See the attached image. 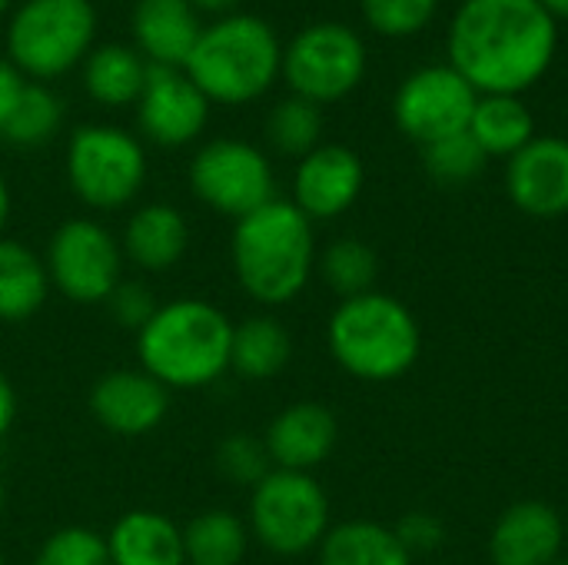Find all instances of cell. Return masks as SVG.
<instances>
[{"label": "cell", "instance_id": "39", "mask_svg": "<svg viewBox=\"0 0 568 565\" xmlns=\"http://www.w3.org/2000/svg\"><path fill=\"white\" fill-rule=\"evenodd\" d=\"M190 3H193L200 13H216V17H223V13H233L240 0H190Z\"/></svg>", "mask_w": 568, "mask_h": 565}, {"label": "cell", "instance_id": "8", "mask_svg": "<svg viewBox=\"0 0 568 565\" xmlns=\"http://www.w3.org/2000/svg\"><path fill=\"white\" fill-rule=\"evenodd\" d=\"M246 526L273 556H306L329 533V496L313 473L273 470L250 490Z\"/></svg>", "mask_w": 568, "mask_h": 565}, {"label": "cell", "instance_id": "29", "mask_svg": "<svg viewBox=\"0 0 568 565\" xmlns=\"http://www.w3.org/2000/svg\"><path fill=\"white\" fill-rule=\"evenodd\" d=\"M266 143L280 157L303 160L323 143V110L303 97H283L270 113H266Z\"/></svg>", "mask_w": 568, "mask_h": 565}, {"label": "cell", "instance_id": "7", "mask_svg": "<svg viewBox=\"0 0 568 565\" xmlns=\"http://www.w3.org/2000/svg\"><path fill=\"white\" fill-rule=\"evenodd\" d=\"M63 170L83 206L110 213L140 196L146 183V150L123 127L83 123L67 140Z\"/></svg>", "mask_w": 568, "mask_h": 565}, {"label": "cell", "instance_id": "4", "mask_svg": "<svg viewBox=\"0 0 568 565\" xmlns=\"http://www.w3.org/2000/svg\"><path fill=\"white\" fill-rule=\"evenodd\" d=\"M183 70L210 103L243 107L280 80L283 43L263 17L233 10L200 30Z\"/></svg>", "mask_w": 568, "mask_h": 565}, {"label": "cell", "instance_id": "17", "mask_svg": "<svg viewBox=\"0 0 568 565\" xmlns=\"http://www.w3.org/2000/svg\"><path fill=\"white\" fill-rule=\"evenodd\" d=\"M339 443V420L329 406L316 400H300L283 406L263 436L273 470L313 473L323 466Z\"/></svg>", "mask_w": 568, "mask_h": 565}, {"label": "cell", "instance_id": "30", "mask_svg": "<svg viewBox=\"0 0 568 565\" xmlns=\"http://www.w3.org/2000/svg\"><path fill=\"white\" fill-rule=\"evenodd\" d=\"M60 120H63V107H60L57 93L47 83L27 80L17 97L13 113L3 127V137L17 147H40L60 130Z\"/></svg>", "mask_w": 568, "mask_h": 565}, {"label": "cell", "instance_id": "18", "mask_svg": "<svg viewBox=\"0 0 568 565\" xmlns=\"http://www.w3.org/2000/svg\"><path fill=\"white\" fill-rule=\"evenodd\" d=\"M562 516L542 500L513 503L489 533L493 565H552L562 559Z\"/></svg>", "mask_w": 568, "mask_h": 565}, {"label": "cell", "instance_id": "11", "mask_svg": "<svg viewBox=\"0 0 568 565\" xmlns=\"http://www.w3.org/2000/svg\"><path fill=\"white\" fill-rule=\"evenodd\" d=\"M190 190L203 206L236 223L263 203L276 200V176L270 157L256 143L216 137L193 153Z\"/></svg>", "mask_w": 568, "mask_h": 565}, {"label": "cell", "instance_id": "22", "mask_svg": "<svg viewBox=\"0 0 568 565\" xmlns=\"http://www.w3.org/2000/svg\"><path fill=\"white\" fill-rule=\"evenodd\" d=\"M293 360V336L290 330L270 316L256 313L243 323H233V346H230V373L246 383L276 380Z\"/></svg>", "mask_w": 568, "mask_h": 565}, {"label": "cell", "instance_id": "6", "mask_svg": "<svg viewBox=\"0 0 568 565\" xmlns=\"http://www.w3.org/2000/svg\"><path fill=\"white\" fill-rule=\"evenodd\" d=\"M93 43V0H23L7 20V60L33 83L70 73L87 60Z\"/></svg>", "mask_w": 568, "mask_h": 565}, {"label": "cell", "instance_id": "16", "mask_svg": "<svg viewBox=\"0 0 568 565\" xmlns=\"http://www.w3.org/2000/svg\"><path fill=\"white\" fill-rule=\"evenodd\" d=\"M506 193L532 220L568 216V140L536 137L506 163Z\"/></svg>", "mask_w": 568, "mask_h": 565}, {"label": "cell", "instance_id": "35", "mask_svg": "<svg viewBox=\"0 0 568 565\" xmlns=\"http://www.w3.org/2000/svg\"><path fill=\"white\" fill-rule=\"evenodd\" d=\"M106 306H110V313H113V320L123 326V330H133V333H140L146 323H150V316L156 313V300H153V290L150 286H143V283H120L116 290H113V296L106 300Z\"/></svg>", "mask_w": 568, "mask_h": 565}, {"label": "cell", "instance_id": "3", "mask_svg": "<svg viewBox=\"0 0 568 565\" xmlns=\"http://www.w3.org/2000/svg\"><path fill=\"white\" fill-rule=\"evenodd\" d=\"M233 320L210 300L180 296L160 303L136 333L140 370L173 390H203L230 373Z\"/></svg>", "mask_w": 568, "mask_h": 565}, {"label": "cell", "instance_id": "36", "mask_svg": "<svg viewBox=\"0 0 568 565\" xmlns=\"http://www.w3.org/2000/svg\"><path fill=\"white\" fill-rule=\"evenodd\" d=\"M393 529H396V536L403 539V546L413 553V559H416L419 553H436V549L446 543V526L439 523V516L423 513V509L403 516L399 526H393Z\"/></svg>", "mask_w": 568, "mask_h": 565}, {"label": "cell", "instance_id": "15", "mask_svg": "<svg viewBox=\"0 0 568 565\" xmlns=\"http://www.w3.org/2000/svg\"><path fill=\"white\" fill-rule=\"evenodd\" d=\"M90 413L113 436H150L170 413V390L140 366L110 370L90 390Z\"/></svg>", "mask_w": 568, "mask_h": 565}, {"label": "cell", "instance_id": "42", "mask_svg": "<svg viewBox=\"0 0 568 565\" xmlns=\"http://www.w3.org/2000/svg\"><path fill=\"white\" fill-rule=\"evenodd\" d=\"M7 7H10V0H0V13H7Z\"/></svg>", "mask_w": 568, "mask_h": 565}, {"label": "cell", "instance_id": "45", "mask_svg": "<svg viewBox=\"0 0 568 565\" xmlns=\"http://www.w3.org/2000/svg\"><path fill=\"white\" fill-rule=\"evenodd\" d=\"M0 565H7V563H3V553H0Z\"/></svg>", "mask_w": 568, "mask_h": 565}, {"label": "cell", "instance_id": "1", "mask_svg": "<svg viewBox=\"0 0 568 565\" xmlns=\"http://www.w3.org/2000/svg\"><path fill=\"white\" fill-rule=\"evenodd\" d=\"M559 50V20L539 0H463L449 20V67L479 93L519 97L536 87Z\"/></svg>", "mask_w": 568, "mask_h": 565}, {"label": "cell", "instance_id": "13", "mask_svg": "<svg viewBox=\"0 0 568 565\" xmlns=\"http://www.w3.org/2000/svg\"><path fill=\"white\" fill-rule=\"evenodd\" d=\"M210 107L213 103L186 77L183 67L150 63L143 93L136 100V123L150 143L163 150H176V147L193 143L206 130Z\"/></svg>", "mask_w": 568, "mask_h": 565}, {"label": "cell", "instance_id": "21", "mask_svg": "<svg viewBox=\"0 0 568 565\" xmlns=\"http://www.w3.org/2000/svg\"><path fill=\"white\" fill-rule=\"evenodd\" d=\"M110 565H186L183 529L156 509H130L106 533Z\"/></svg>", "mask_w": 568, "mask_h": 565}, {"label": "cell", "instance_id": "2", "mask_svg": "<svg viewBox=\"0 0 568 565\" xmlns=\"http://www.w3.org/2000/svg\"><path fill=\"white\" fill-rule=\"evenodd\" d=\"M316 230L293 200H270L233 223L230 263L240 290L266 306L293 303L316 273Z\"/></svg>", "mask_w": 568, "mask_h": 565}, {"label": "cell", "instance_id": "28", "mask_svg": "<svg viewBox=\"0 0 568 565\" xmlns=\"http://www.w3.org/2000/svg\"><path fill=\"white\" fill-rule=\"evenodd\" d=\"M316 270H320L323 283L339 300H353V296H363V293L376 290L379 256H376V250L369 243H363L356 236H343V240H333L320 253Z\"/></svg>", "mask_w": 568, "mask_h": 565}, {"label": "cell", "instance_id": "19", "mask_svg": "<svg viewBox=\"0 0 568 565\" xmlns=\"http://www.w3.org/2000/svg\"><path fill=\"white\" fill-rule=\"evenodd\" d=\"M130 30L146 63L183 67L203 23L190 0H136L130 10Z\"/></svg>", "mask_w": 568, "mask_h": 565}, {"label": "cell", "instance_id": "44", "mask_svg": "<svg viewBox=\"0 0 568 565\" xmlns=\"http://www.w3.org/2000/svg\"><path fill=\"white\" fill-rule=\"evenodd\" d=\"M552 565H568V559H556V563Z\"/></svg>", "mask_w": 568, "mask_h": 565}, {"label": "cell", "instance_id": "31", "mask_svg": "<svg viewBox=\"0 0 568 565\" xmlns=\"http://www.w3.org/2000/svg\"><path fill=\"white\" fill-rule=\"evenodd\" d=\"M423 163H426V173L436 183H443V186H466V183H473L486 170L489 157L469 137V130H463V133H453V137H443V140L423 147Z\"/></svg>", "mask_w": 568, "mask_h": 565}, {"label": "cell", "instance_id": "24", "mask_svg": "<svg viewBox=\"0 0 568 565\" xmlns=\"http://www.w3.org/2000/svg\"><path fill=\"white\" fill-rule=\"evenodd\" d=\"M150 63L136 47L100 43L83 60V90L100 107H130L140 100Z\"/></svg>", "mask_w": 568, "mask_h": 565}, {"label": "cell", "instance_id": "43", "mask_svg": "<svg viewBox=\"0 0 568 565\" xmlns=\"http://www.w3.org/2000/svg\"><path fill=\"white\" fill-rule=\"evenodd\" d=\"M0 509H3V476H0Z\"/></svg>", "mask_w": 568, "mask_h": 565}, {"label": "cell", "instance_id": "38", "mask_svg": "<svg viewBox=\"0 0 568 565\" xmlns=\"http://www.w3.org/2000/svg\"><path fill=\"white\" fill-rule=\"evenodd\" d=\"M13 420H17V393L10 380L0 373V440L13 430Z\"/></svg>", "mask_w": 568, "mask_h": 565}, {"label": "cell", "instance_id": "5", "mask_svg": "<svg viewBox=\"0 0 568 565\" xmlns=\"http://www.w3.org/2000/svg\"><path fill=\"white\" fill-rule=\"evenodd\" d=\"M329 356L359 383H396L423 353V330L413 310L379 290L339 300L326 326Z\"/></svg>", "mask_w": 568, "mask_h": 565}, {"label": "cell", "instance_id": "32", "mask_svg": "<svg viewBox=\"0 0 568 565\" xmlns=\"http://www.w3.org/2000/svg\"><path fill=\"white\" fill-rule=\"evenodd\" d=\"M33 565H110L106 536L90 526H63L43 539Z\"/></svg>", "mask_w": 568, "mask_h": 565}, {"label": "cell", "instance_id": "9", "mask_svg": "<svg viewBox=\"0 0 568 565\" xmlns=\"http://www.w3.org/2000/svg\"><path fill=\"white\" fill-rule=\"evenodd\" d=\"M366 63H369L366 43L353 27L320 20L303 27L283 47L280 77L286 80L293 97L326 107L346 100L363 83Z\"/></svg>", "mask_w": 568, "mask_h": 565}, {"label": "cell", "instance_id": "40", "mask_svg": "<svg viewBox=\"0 0 568 565\" xmlns=\"http://www.w3.org/2000/svg\"><path fill=\"white\" fill-rule=\"evenodd\" d=\"M10 210H13V200H10V186H7V176L0 173V236L10 223Z\"/></svg>", "mask_w": 568, "mask_h": 565}, {"label": "cell", "instance_id": "10", "mask_svg": "<svg viewBox=\"0 0 568 565\" xmlns=\"http://www.w3.org/2000/svg\"><path fill=\"white\" fill-rule=\"evenodd\" d=\"M43 266L50 286L77 306H100L123 283L120 240L90 216L63 220L50 233Z\"/></svg>", "mask_w": 568, "mask_h": 565}, {"label": "cell", "instance_id": "26", "mask_svg": "<svg viewBox=\"0 0 568 565\" xmlns=\"http://www.w3.org/2000/svg\"><path fill=\"white\" fill-rule=\"evenodd\" d=\"M469 137L483 147V153L493 157H516L526 143L536 140V120L532 110L523 103V97H506V93H486L476 100L473 120H469Z\"/></svg>", "mask_w": 568, "mask_h": 565}, {"label": "cell", "instance_id": "41", "mask_svg": "<svg viewBox=\"0 0 568 565\" xmlns=\"http://www.w3.org/2000/svg\"><path fill=\"white\" fill-rule=\"evenodd\" d=\"M539 3L552 20H568V0H539Z\"/></svg>", "mask_w": 568, "mask_h": 565}, {"label": "cell", "instance_id": "25", "mask_svg": "<svg viewBox=\"0 0 568 565\" xmlns=\"http://www.w3.org/2000/svg\"><path fill=\"white\" fill-rule=\"evenodd\" d=\"M316 553L320 565H413V553L403 546L396 529L373 519L329 526Z\"/></svg>", "mask_w": 568, "mask_h": 565}, {"label": "cell", "instance_id": "12", "mask_svg": "<svg viewBox=\"0 0 568 565\" xmlns=\"http://www.w3.org/2000/svg\"><path fill=\"white\" fill-rule=\"evenodd\" d=\"M476 100L479 93L449 63H426L399 83L393 97V120L413 143L429 147L469 130Z\"/></svg>", "mask_w": 568, "mask_h": 565}, {"label": "cell", "instance_id": "20", "mask_svg": "<svg viewBox=\"0 0 568 565\" xmlns=\"http://www.w3.org/2000/svg\"><path fill=\"white\" fill-rule=\"evenodd\" d=\"M123 260L143 273L173 270L190 250V223L173 203H143L130 213L120 236Z\"/></svg>", "mask_w": 568, "mask_h": 565}, {"label": "cell", "instance_id": "34", "mask_svg": "<svg viewBox=\"0 0 568 565\" xmlns=\"http://www.w3.org/2000/svg\"><path fill=\"white\" fill-rule=\"evenodd\" d=\"M216 470L233 486H250L253 490L256 483H263L273 473V463H270V453H266L263 440L246 436V433H236V436H230V440L220 443V450H216Z\"/></svg>", "mask_w": 568, "mask_h": 565}, {"label": "cell", "instance_id": "14", "mask_svg": "<svg viewBox=\"0 0 568 565\" xmlns=\"http://www.w3.org/2000/svg\"><path fill=\"white\" fill-rule=\"evenodd\" d=\"M366 183V167L356 150L343 143H320L296 163L293 203L313 220L326 223L353 210Z\"/></svg>", "mask_w": 568, "mask_h": 565}, {"label": "cell", "instance_id": "23", "mask_svg": "<svg viewBox=\"0 0 568 565\" xmlns=\"http://www.w3.org/2000/svg\"><path fill=\"white\" fill-rule=\"evenodd\" d=\"M50 296L43 256L27 243L0 236V323H27Z\"/></svg>", "mask_w": 568, "mask_h": 565}, {"label": "cell", "instance_id": "27", "mask_svg": "<svg viewBox=\"0 0 568 565\" xmlns=\"http://www.w3.org/2000/svg\"><path fill=\"white\" fill-rule=\"evenodd\" d=\"M250 526L230 509H206L183 529L186 565H240L250 549Z\"/></svg>", "mask_w": 568, "mask_h": 565}, {"label": "cell", "instance_id": "37", "mask_svg": "<svg viewBox=\"0 0 568 565\" xmlns=\"http://www.w3.org/2000/svg\"><path fill=\"white\" fill-rule=\"evenodd\" d=\"M23 73L7 60V57H0V133H3V127H7V120H10V113H13V107H17V97H20V90H23Z\"/></svg>", "mask_w": 568, "mask_h": 565}, {"label": "cell", "instance_id": "33", "mask_svg": "<svg viewBox=\"0 0 568 565\" xmlns=\"http://www.w3.org/2000/svg\"><path fill=\"white\" fill-rule=\"evenodd\" d=\"M359 10L376 33L413 37L433 23L439 0H359Z\"/></svg>", "mask_w": 568, "mask_h": 565}]
</instances>
